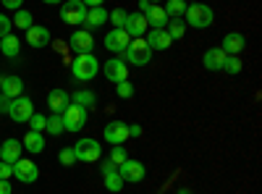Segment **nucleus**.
I'll return each instance as SVG.
<instances>
[{
    "mask_svg": "<svg viewBox=\"0 0 262 194\" xmlns=\"http://www.w3.org/2000/svg\"><path fill=\"white\" fill-rule=\"evenodd\" d=\"M34 113V105L29 97H13L11 105H8V116L16 121V123H27Z\"/></svg>",
    "mask_w": 262,
    "mask_h": 194,
    "instance_id": "obj_7",
    "label": "nucleus"
},
{
    "mask_svg": "<svg viewBox=\"0 0 262 194\" xmlns=\"http://www.w3.org/2000/svg\"><path fill=\"white\" fill-rule=\"evenodd\" d=\"M86 11H90V8H86L81 0H63V3H60V18L66 21V24H71V27L84 24Z\"/></svg>",
    "mask_w": 262,
    "mask_h": 194,
    "instance_id": "obj_5",
    "label": "nucleus"
},
{
    "mask_svg": "<svg viewBox=\"0 0 262 194\" xmlns=\"http://www.w3.org/2000/svg\"><path fill=\"white\" fill-rule=\"evenodd\" d=\"M144 18H147V24H149L152 29H165V24H168V13H165V8H160V6H152V8L144 13Z\"/></svg>",
    "mask_w": 262,
    "mask_h": 194,
    "instance_id": "obj_23",
    "label": "nucleus"
},
{
    "mask_svg": "<svg viewBox=\"0 0 262 194\" xmlns=\"http://www.w3.org/2000/svg\"><path fill=\"white\" fill-rule=\"evenodd\" d=\"M186 24L189 27H194V29H205V27H210L212 21H215V13H212V8L210 6H202V3H191V6H186Z\"/></svg>",
    "mask_w": 262,
    "mask_h": 194,
    "instance_id": "obj_3",
    "label": "nucleus"
},
{
    "mask_svg": "<svg viewBox=\"0 0 262 194\" xmlns=\"http://www.w3.org/2000/svg\"><path fill=\"white\" fill-rule=\"evenodd\" d=\"M102 137H105L107 142H111L113 147H116V144H123L126 139H131V137H128V126H126L123 121H111V123L105 126Z\"/></svg>",
    "mask_w": 262,
    "mask_h": 194,
    "instance_id": "obj_10",
    "label": "nucleus"
},
{
    "mask_svg": "<svg viewBox=\"0 0 262 194\" xmlns=\"http://www.w3.org/2000/svg\"><path fill=\"white\" fill-rule=\"evenodd\" d=\"M118 174H121L123 181L139 184V181H144V176H147V168H144L139 160H123V163L118 165Z\"/></svg>",
    "mask_w": 262,
    "mask_h": 194,
    "instance_id": "obj_9",
    "label": "nucleus"
},
{
    "mask_svg": "<svg viewBox=\"0 0 262 194\" xmlns=\"http://www.w3.org/2000/svg\"><path fill=\"white\" fill-rule=\"evenodd\" d=\"M45 121H48V116H39V113H32V118H29L27 123L32 126V132H45Z\"/></svg>",
    "mask_w": 262,
    "mask_h": 194,
    "instance_id": "obj_35",
    "label": "nucleus"
},
{
    "mask_svg": "<svg viewBox=\"0 0 262 194\" xmlns=\"http://www.w3.org/2000/svg\"><path fill=\"white\" fill-rule=\"evenodd\" d=\"M45 132H48L50 137H58V134L63 132V118H60V113L48 116V121H45Z\"/></svg>",
    "mask_w": 262,
    "mask_h": 194,
    "instance_id": "obj_31",
    "label": "nucleus"
},
{
    "mask_svg": "<svg viewBox=\"0 0 262 194\" xmlns=\"http://www.w3.org/2000/svg\"><path fill=\"white\" fill-rule=\"evenodd\" d=\"M11 27H13V24H11V18L0 13V39H3L6 34H11Z\"/></svg>",
    "mask_w": 262,
    "mask_h": 194,
    "instance_id": "obj_38",
    "label": "nucleus"
},
{
    "mask_svg": "<svg viewBox=\"0 0 262 194\" xmlns=\"http://www.w3.org/2000/svg\"><path fill=\"white\" fill-rule=\"evenodd\" d=\"M0 92H3V97H8V100L21 97V92H24V81H21L18 76H3V81H0Z\"/></svg>",
    "mask_w": 262,
    "mask_h": 194,
    "instance_id": "obj_20",
    "label": "nucleus"
},
{
    "mask_svg": "<svg viewBox=\"0 0 262 194\" xmlns=\"http://www.w3.org/2000/svg\"><path fill=\"white\" fill-rule=\"evenodd\" d=\"M152 6H155V3H149V0H139V13H147Z\"/></svg>",
    "mask_w": 262,
    "mask_h": 194,
    "instance_id": "obj_42",
    "label": "nucleus"
},
{
    "mask_svg": "<svg viewBox=\"0 0 262 194\" xmlns=\"http://www.w3.org/2000/svg\"><path fill=\"white\" fill-rule=\"evenodd\" d=\"M8 105H11V100L0 95V113H8Z\"/></svg>",
    "mask_w": 262,
    "mask_h": 194,
    "instance_id": "obj_41",
    "label": "nucleus"
},
{
    "mask_svg": "<svg viewBox=\"0 0 262 194\" xmlns=\"http://www.w3.org/2000/svg\"><path fill=\"white\" fill-rule=\"evenodd\" d=\"M221 50H223L226 55H238V53L244 50V34H238V32L226 34V37H223V45H221Z\"/></svg>",
    "mask_w": 262,
    "mask_h": 194,
    "instance_id": "obj_21",
    "label": "nucleus"
},
{
    "mask_svg": "<svg viewBox=\"0 0 262 194\" xmlns=\"http://www.w3.org/2000/svg\"><path fill=\"white\" fill-rule=\"evenodd\" d=\"M102 71H105V76L111 79L113 84H118V81H126V79H128V66H126V63H123L121 58H111V60H105Z\"/></svg>",
    "mask_w": 262,
    "mask_h": 194,
    "instance_id": "obj_11",
    "label": "nucleus"
},
{
    "mask_svg": "<svg viewBox=\"0 0 262 194\" xmlns=\"http://www.w3.org/2000/svg\"><path fill=\"white\" fill-rule=\"evenodd\" d=\"M21 50V39L16 34H6L3 39H0V53H3L6 58H16Z\"/></svg>",
    "mask_w": 262,
    "mask_h": 194,
    "instance_id": "obj_25",
    "label": "nucleus"
},
{
    "mask_svg": "<svg viewBox=\"0 0 262 194\" xmlns=\"http://www.w3.org/2000/svg\"><path fill=\"white\" fill-rule=\"evenodd\" d=\"M126 16H128V11H123V8L107 11V21H113L116 29H123V24H126Z\"/></svg>",
    "mask_w": 262,
    "mask_h": 194,
    "instance_id": "obj_32",
    "label": "nucleus"
},
{
    "mask_svg": "<svg viewBox=\"0 0 262 194\" xmlns=\"http://www.w3.org/2000/svg\"><path fill=\"white\" fill-rule=\"evenodd\" d=\"M116 95H118L121 100L134 97V84H131L128 79H126V81H118V84H116Z\"/></svg>",
    "mask_w": 262,
    "mask_h": 194,
    "instance_id": "obj_33",
    "label": "nucleus"
},
{
    "mask_svg": "<svg viewBox=\"0 0 262 194\" xmlns=\"http://www.w3.org/2000/svg\"><path fill=\"white\" fill-rule=\"evenodd\" d=\"M0 144H3V142H0Z\"/></svg>",
    "mask_w": 262,
    "mask_h": 194,
    "instance_id": "obj_50",
    "label": "nucleus"
},
{
    "mask_svg": "<svg viewBox=\"0 0 262 194\" xmlns=\"http://www.w3.org/2000/svg\"><path fill=\"white\" fill-rule=\"evenodd\" d=\"M21 142L18 139H6L3 144H0V160L3 163H8V165H13L18 158H21Z\"/></svg>",
    "mask_w": 262,
    "mask_h": 194,
    "instance_id": "obj_19",
    "label": "nucleus"
},
{
    "mask_svg": "<svg viewBox=\"0 0 262 194\" xmlns=\"http://www.w3.org/2000/svg\"><path fill=\"white\" fill-rule=\"evenodd\" d=\"M60 118H63V132L79 134V128H84V126H86V107H81V105H74V102H71V105L60 113Z\"/></svg>",
    "mask_w": 262,
    "mask_h": 194,
    "instance_id": "obj_4",
    "label": "nucleus"
},
{
    "mask_svg": "<svg viewBox=\"0 0 262 194\" xmlns=\"http://www.w3.org/2000/svg\"><path fill=\"white\" fill-rule=\"evenodd\" d=\"M126 66H147V63L152 60V50L147 45L144 37H134L128 42V48L123 50V58H121Z\"/></svg>",
    "mask_w": 262,
    "mask_h": 194,
    "instance_id": "obj_1",
    "label": "nucleus"
},
{
    "mask_svg": "<svg viewBox=\"0 0 262 194\" xmlns=\"http://www.w3.org/2000/svg\"><path fill=\"white\" fill-rule=\"evenodd\" d=\"M105 21H107V11H105L102 6H95V8H90V11H86V18H84L86 32H90V29H97V27H102Z\"/></svg>",
    "mask_w": 262,
    "mask_h": 194,
    "instance_id": "obj_24",
    "label": "nucleus"
},
{
    "mask_svg": "<svg viewBox=\"0 0 262 194\" xmlns=\"http://www.w3.org/2000/svg\"><path fill=\"white\" fill-rule=\"evenodd\" d=\"M165 32L170 34V39H184V34H186V27H184V21H181V18H168Z\"/></svg>",
    "mask_w": 262,
    "mask_h": 194,
    "instance_id": "obj_27",
    "label": "nucleus"
},
{
    "mask_svg": "<svg viewBox=\"0 0 262 194\" xmlns=\"http://www.w3.org/2000/svg\"><path fill=\"white\" fill-rule=\"evenodd\" d=\"M11 176H13V165H8V163L0 160V181H8Z\"/></svg>",
    "mask_w": 262,
    "mask_h": 194,
    "instance_id": "obj_39",
    "label": "nucleus"
},
{
    "mask_svg": "<svg viewBox=\"0 0 262 194\" xmlns=\"http://www.w3.org/2000/svg\"><path fill=\"white\" fill-rule=\"evenodd\" d=\"M128 42H131V37L126 29H113L111 34H105V48L111 53H123L128 48Z\"/></svg>",
    "mask_w": 262,
    "mask_h": 194,
    "instance_id": "obj_12",
    "label": "nucleus"
},
{
    "mask_svg": "<svg viewBox=\"0 0 262 194\" xmlns=\"http://www.w3.org/2000/svg\"><path fill=\"white\" fill-rule=\"evenodd\" d=\"M21 147L37 155V153H42V149H45V137H42V132H29V134L24 137V142H21Z\"/></svg>",
    "mask_w": 262,
    "mask_h": 194,
    "instance_id": "obj_26",
    "label": "nucleus"
},
{
    "mask_svg": "<svg viewBox=\"0 0 262 194\" xmlns=\"http://www.w3.org/2000/svg\"><path fill=\"white\" fill-rule=\"evenodd\" d=\"M147 18H144V13H128L126 16V24H123V29L128 32V37L134 39V37H142V34H147Z\"/></svg>",
    "mask_w": 262,
    "mask_h": 194,
    "instance_id": "obj_13",
    "label": "nucleus"
},
{
    "mask_svg": "<svg viewBox=\"0 0 262 194\" xmlns=\"http://www.w3.org/2000/svg\"><path fill=\"white\" fill-rule=\"evenodd\" d=\"M0 81H3V74H0Z\"/></svg>",
    "mask_w": 262,
    "mask_h": 194,
    "instance_id": "obj_49",
    "label": "nucleus"
},
{
    "mask_svg": "<svg viewBox=\"0 0 262 194\" xmlns=\"http://www.w3.org/2000/svg\"><path fill=\"white\" fill-rule=\"evenodd\" d=\"M97 71H100V60L92 53H79L71 63V74L79 81H92L97 76Z\"/></svg>",
    "mask_w": 262,
    "mask_h": 194,
    "instance_id": "obj_2",
    "label": "nucleus"
},
{
    "mask_svg": "<svg viewBox=\"0 0 262 194\" xmlns=\"http://www.w3.org/2000/svg\"><path fill=\"white\" fill-rule=\"evenodd\" d=\"M48 105L53 107V113H63L66 107L71 105V95L66 92V90H53V92L48 95Z\"/></svg>",
    "mask_w": 262,
    "mask_h": 194,
    "instance_id": "obj_22",
    "label": "nucleus"
},
{
    "mask_svg": "<svg viewBox=\"0 0 262 194\" xmlns=\"http://www.w3.org/2000/svg\"><path fill=\"white\" fill-rule=\"evenodd\" d=\"M11 24H16V29H29L32 24H34V18H32V13L29 11H24V8H18L16 11V16H13V21H11Z\"/></svg>",
    "mask_w": 262,
    "mask_h": 194,
    "instance_id": "obj_28",
    "label": "nucleus"
},
{
    "mask_svg": "<svg viewBox=\"0 0 262 194\" xmlns=\"http://www.w3.org/2000/svg\"><path fill=\"white\" fill-rule=\"evenodd\" d=\"M179 194H191V191L189 189H179Z\"/></svg>",
    "mask_w": 262,
    "mask_h": 194,
    "instance_id": "obj_47",
    "label": "nucleus"
},
{
    "mask_svg": "<svg viewBox=\"0 0 262 194\" xmlns=\"http://www.w3.org/2000/svg\"><path fill=\"white\" fill-rule=\"evenodd\" d=\"M144 39H147V45H149L152 53H155V50H168L173 45V39H170V34L165 29H152V32L144 34Z\"/></svg>",
    "mask_w": 262,
    "mask_h": 194,
    "instance_id": "obj_15",
    "label": "nucleus"
},
{
    "mask_svg": "<svg viewBox=\"0 0 262 194\" xmlns=\"http://www.w3.org/2000/svg\"><path fill=\"white\" fill-rule=\"evenodd\" d=\"M123 160H128L126 149H123V144H116V147H113V153H111V163H113V165H121Z\"/></svg>",
    "mask_w": 262,
    "mask_h": 194,
    "instance_id": "obj_36",
    "label": "nucleus"
},
{
    "mask_svg": "<svg viewBox=\"0 0 262 194\" xmlns=\"http://www.w3.org/2000/svg\"><path fill=\"white\" fill-rule=\"evenodd\" d=\"M149 3H160V0H149Z\"/></svg>",
    "mask_w": 262,
    "mask_h": 194,
    "instance_id": "obj_48",
    "label": "nucleus"
},
{
    "mask_svg": "<svg viewBox=\"0 0 262 194\" xmlns=\"http://www.w3.org/2000/svg\"><path fill=\"white\" fill-rule=\"evenodd\" d=\"M71 102H74V105H81V107H90V105H95V92L79 90V92L71 95Z\"/></svg>",
    "mask_w": 262,
    "mask_h": 194,
    "instance_id": "obj_30",
    "label": "nucleus"
},
{
    "mask_svg": "<svg viewBox=\"0 0 262 194\" xmlns=\"http://www.w3.org/2000/svg\"><path fill=\"white\" fill-rule=\"evenodd\" d=\"M165 13H168V18H181L186 13V3H184V0H168V3H165Z\"/></svg>",
    "mask_w": 262,
    "mask_h": 194,
    "instance_id": "obj_29",
    "label": "nucleus"
},
{
    "mask_svg": "<svg viewBox=\"0 0 262 194\" xmlns=\"http://www.w3.org/2000/svg\"><path fill=\"white\" fill-rule=\"evenodd\" d=\"M0 194H11V181H0Z\"/></svg>",
    "mask_w": 262,
    "mask_h": 194,
    "instance_id": "obj_44",
    "label": "nucleus"
},
{
    "mask_svg": "<svg viewBox=\"0 0 262 194\" xmlns=\"http://www.w3.org/2000/svg\"><path fill=\"white\" fill-rule=\"evenodd\" d=\"M74 155L81 163H97L102 158V147H100L97 139H79L74 144Z\"/></svg>",
    "mask_w": 262,
    "mask_h": 194,
    "instance_id": "obj_6",
    "label": "nucleus"
},
{
    "mask_svg": "<svg viewBox=\"0 0 262 194\" xmlns=\"http://www.w3.org/2000/svg\"><path fill=\"white\" fill-rule=\"evenodd\" d=\"M223 69L228 71V74H238V71H242V60H238V55H228L226 58V63H223Z\"/></svg>",
    "mask_w": 262,
    "mask_h": 194,
    "instance_id": "obj_34",
    "label": "nucleus"
},
{
    "mask_svg": "<svg viewBox=\"0 0 262 194\" xmlns=\"http://www.w3.org/2000/svg\"><path fill=\"white\" fill-rule=\"evenodd\" d=\"M13 176H16V181H21V184H34V181L39 179V168H37L34 160L18 158V160L13 163Z\"/></svg>",
    "mask_w": 262,
    "mask_h": 194,
    "instance_id": "obj_8",
    "label": "nucleus"
},
{
    "mask_svg": "<svg viewBox=\"0 0 262 194\" xmlns=\"http://www.w3.org/2000/svg\"><path fill=\"white\" fill-rule=\"evenodd\" d=\"M60 163H63V165H74V163H76L74 147H66V149H60Z\"/></svg>",
    "mask_w": 262,
    "mask_h": 194,
    "instance_id": "obj_37",
    "label": "nucleus"
},
{
    "mask_svg": "<svg viewBox=\"0 0 262 194\" xmlns=\"http://www.w3.org/2000/svg\"><path fill=\"white\" fill-rule=\"evenodd\" d=\"M226 58H228V55H226L221 48H210V50H205L202 63H205V69H207V71H223Z\"/></svg>",
    "mask_w": 262,
    "mask_h": 194,
    "instance_id": "obj_18",
    "label": "nucleus"
},
{
    "mask_svg": "<svg viewBox=\"0 0 262 194\" xmlns=\"http://www.w3.org/2000/svg\"><path fill=\"white\" fill-rule=\"evenodd\" d=\"M128 137H142V126H128Z\"/></svg>",
    "mask_w": 262,
    "mask_h": 194,
    "instance_id": "obj_43",
    "label": "nucleus"
},
{
    "mask_svg": "<svg viewBox=\"0 0 262 194\" xmlns=\"http://www.w3.org/2000/svg\"><path fill=\"white\" fill-rule=\"evenodd\" d=\"M3 3V8H8V11H18L21 6H24V0H0Z\"/></svg>",
    "mask_w": 262,
    "mask_h": 194,
    "instance_id": "obj_40",
    "label": "nucleus"
},
{
    "mask_svg": "<svg viewBox=\"0 0 262 194\" xmlns=\"http://www.w3.org/2000/svg\"><path fill=\"white\" fill-rule=\"evenodd\" d=\"M42 3H48V6H58V3H63V0H42Z\"/></svg>",
    "mask_w": 262,
    "mask_h": 194,
    "instance_id": "obj_46",
    "label": "nucleus"
},
{
    "mask_svg": "<svg viewBox=\"0 0 262 194\" xmlns=\"http://www.w3.org/2000/svg\"><path fill=\"white\" fill-rule=\"evenodd\" d=\"M102 174H105V189L107 191H121L123 189V179H121V174L116 170V165L107 160V163H102Z\"/></svg>",
    "mask_w": 262,
    "mask_h": 194,
    "instance_id": "obj_16",
    "label": "nucleus"
},
{
    "mask_svg": "<svg viewBox=\"0 0 262 194\" xmlns=\"http://www.w3.org/2000/svg\"><path fill=\"white\" fill-rule=\"evenodd\" d=\"M50 39L53 37H50V29L48 27H34L32 24L27 29V42H29L32 48H45V45H50Z\"/></svg>",
    "mask_w": 262,
    "mask_h": 194,
    "instance_id": "obj_17",
    "label": "nucleus"
},
{
    "mask_svg": "<svg viewBox=\"0 0 262 194\" xmlns=\"http://www.w3.org/2000/svg\"><path fill=\"white\" fill-rule=\"evenodd\" d=\"M69 45L76 50V55H79V53H92L95 37H92V32H86V29H76V32L71 34V39H69Z\"/></svg>",
    "mask_w": 262,
    "mask_h": 194,
    "instance_id": "obj_14",
    "label": "nucleus"
},
{
    "mask_svg": "<svg viewBox=\"0 0 262 194\" xmlns=\"http://www.w3.org/2000/svg\"><path fill=\"white\" fill-rule=\"evenodd\" d=\"M86 8H95V6H102V0H81Z\"/></svg>",
    "mask_w": 262,
    "mask_h": 194,
    "instance_id": "obj_45",
    "label": "nucleus"
}]
</instances>
